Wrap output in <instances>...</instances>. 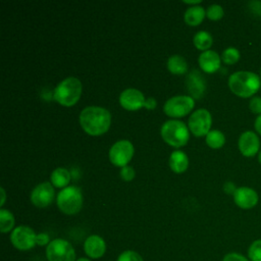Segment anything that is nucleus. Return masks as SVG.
Returning a JSON list of instances; mask_svg holds the SVG:
<instances>
[{"label":"nucleus","mask_w":261,"mask_h":261,"mask_svg":"<svg viewBox=\"0 0 261 261\" xmlns=\"http://www.w3.org/2000/svg\"><path fill=\"white\" fill-rule=\"evenodd\" d=\"M258 161H259V163L261 164V151L258 153Z\"/></svg>","instance_id":"40"},{"label":"nucleus","mask_w":261,"mask_h":261,"mask_svg":"<svg viewBox=\"0 0 261 261\" xmlns=\"http://www.w3.org/2000/svg\"><path fill=\"white\" fill-rule=\"evenodd\" d=\"M75 261H91V260H90V259H88V258H85V257H81V258L76 259Z\"/></svg>","instance_id":"39"},{"label":"nucleus","mask_w":261,"mask_h":261,"mask_svg":"<svg viewBox=\"0 0 261 261\" xmlns=\"http://www.w3.org/2000/svg\"><path fill=\"white\" fill-rule=\"evenodd\" d=\"M84 251L91 259H99L106 252V243L100 236L92 234L85 240Z\"/></svg>","instance_id":"15"},{"label":"nucleus","mask_w":261,"mask_h":261,"mask_svg":"<svg viewBox=\"0 0 261 261\" xmlns=\"http://www.w3.org/2000/svg\"><path fill=\"white\" fill-rule=\"evenodd\" d=\"M162 139L172 147H181L189 141L188 126L180 120H167L160 129Z\"/></svg>","instance_id":"4"},{"label":"nucleus","mask_w":261,"mask_h":261,"mask_svg":"<svg viewBox=\"0 0 261 261\" xmlns=\"http://www.w3.org/2000/svg\"><path fill=\"white\" fill-rule=\"evenodd\" d=\"M249 109L254 114H261V97L254 96L249 102Z\"/></svg>","instance_id":"29"},{"label":"nucleus","mask_w":261,"mask_h":261,"mask_svg":"<svg viewBox=\"0 0 261 261\" xmlns=\"http://www.w3.org/2000/svg\"><path fill=\"white\" fill-rule=\"evenodd\" d=\"M228 88L238 97L249 98L261 88V79L253 71L239 70L229 75Z\"/></svg>","instance_id":"2"},{"label":"nucleus","mask_w":261,"mask_h":261,"mask_svg":"<svg viewBox=\"0 0 261 261\" xmlns=\"http://www.w3.org/2000/svg\"><path fill=\"white\" fill-rule=\"evenodd\" d=\"M37 233L34 229L27 225H18L10 233V242L12 246L19 251H29L33 249L37 243Z\"/></svg>","instance_id":"7"},{"label":"nucleus","mask_w":261,"mask_h":261,"mask_svg":"<svg viewBox=\"0 0 261 261\" xmlns=\"http://www.w3.org/2000/svg\"><path fill=\"white\" fill-rule=\"evenodd\" d=\"M254 128L257 132V134H259L261 136V114L258 115L254 121Z\"/></svg>","instance_id":"36"},{"label":"nucleus","mask_w":261,"mask_h":261,"mask_svg":"<svg viewBox=\"0 0 261 261\" xmlns=\"http://www.w3.org/2000/svg\"><path fill=\"white\" fill-rule=\"evenodd\" d=\"M260 79H261V70H260Z\"/></svg>","instance_id":"41"},{"label":"nucleus","mask_w":261,"mask_h":261,"mask_svg":"<svg viewBox=\"0 0 261 261\" xmlns=\"http://www.w3.org/2000/svg\"><path fill=\"white\" fill-rule=\"evenodd\" d=\"M194 104L195 101L192 97L179 95L168 99L163 106V110L168 116L182 117L193 109Z\"/></svg>","instance_id":"8"},{"label":"nucleus","mask_w":261,"mask_h":261,"mask_svg":"<svg viewBox=\"0 0 261 261\" xmlns=\"http://www.w3.org/2000/svg\"><path fill=\"white\" fill-rule=\"evenodd\" d=\"M205 15H206V11L204 10V8L202 6L194 5V6L189 7L186 10L184 17H185V21L187 24L195 27L202 22Z\"/></svg>","instance_id":"19"},{"label":"nucleus","mask_w":261,"mask_h":261,"mask_svg":"<svg viewBox=\"0 0 261 261\" xmlns=\"http://www.w3.org/2000/svg\"><path fill=\"white\" fill-rule=\"evenodd\" d=\"M198 61L203 71L207 73H213L219 69L221 57L217 52L213 50H207L200 54Z\"/></svg>","instance_id":"16"},{"label":"nucleus","mask_w":261,"mask_h":261,"mask_svg":"<svg viewBox=\"0 0 261 261\" xmlns=\"http://www.w3.org/2000/svg\"><path fill=\"white\" fill-rule=\"evenodd\" d=\"M223 8L218 4H212L206 10V16L211 20H219L223 17Z\"/></svg>","instance_id":"27"},{"label":"nucleus","mask_w":261,"mask_h":261,"mask_svg":"<svg viewBox=\"0 0 261 261\" xmlns=\"http://www.w3.org/2000/svg\"><path fill=\"white\" fill-rule=\"evenodd\" d=\"M250 9L253 11L254 14L261 16V1H253L249 3Z\"/></svg>","instance_id":"33"},{"label":"nucleus","mask_w":261,"mask_h":261,"mask_svg":"<svg viewBox=\"0 0 261 261\" xmlns=\"http://www.w3.org/2000/svg\"><path fill=\"white\" fill-rule=\"evenodd\" d=\"M48 261H75V251L72 245L64 239H54L46 247Z\"/></svg>","instance_id":"6"},{"label":"nucleus","mask_w":261,"mask_h":261,"mask_svg":"<svg viewBox=\"0 0 261 261\" xmlns=\"http://www.w3.org/2000/svg\"><path fill=\"white\" fill-rule=\"evenodd\" d=\"M117 261H144L142 256L133 250H125L119 254Z\"/></svg>","instance_id":"28"},{"label":"nucleus","mask_w":261,"mask_h":261,"mask_svg":"<svg viewBox=\"0 0 261 261\" xmlns=\"http://www.w3.org/2000/svg\"><path fill=\"white\" fill-rule=\"evenodd\" d=\"M14 216L13 214L6 209L1 208L0 209V230L2 233H6L10 231L11 229L13 230L14 226Z\"/></svg>","instance_id":"24"},{"label":"nucleus","mask_w":261,"mask_h":261,"mask_svg":"<svg viewBox=\"0 0 261 261\" xmlns=\"http://www.w3.org/2000/svg\"><path fill=\"white\" fill-rule=\"evenodd\" d=\"M212 124V117L207 109H198L194 111L189 117V129L196 137L206 136L210 132Z\"/></svg>","instance_id":"9"},{"label":"nucleus","mask_w":261,"mask_h":261,"mask_svg":"<svg viewBox=\"0 0 261 261\" xmlns=\"http://www.w3.org/2000/svg\"><path fill=\"white\" fill-rule=\"evenodd\" d=\"M206 143L212 149H220L225 143V137L220 130L212 129L206 135Z\"/></svg>","instance_id":"23"},{"label":"nucleus","mask_w":261,"mask_h":261,"mask_svg":"<svg viewBox=\"0 0 261 261\" xmlns=\"http://www.w3.org/2000/svg\"><path fill=\"white\" fill-rule=\"evenodd\" d=\"M167 68L173 74H184L188 70V62L180 55H171L167 60Z\"/></svg>","instance_id":"21"},{"label":"nucleus","mask_w":261,"mask_h":261,"mask_svg":"<svg viewBox=\"0 0 261 261\" xmlns=\"http://www.w3.org/2000/svg\"><path fill=\"white\" fill-rule=\"evenodd\" d=\"M237 189H238V188H236L234 184L231 182V181H227V182H225L224 186H223V190H224V192H225L226 194H232V195H233Z\"/></svg>","instance_id":"34"},{"label":"nucleus","mask_w":261,"mask_h":261,"mask_svg":"<svg viewBox=\"0 0 261 261\" xmlns=\"http://www.w3.org/2000/svg\"><path fill=\"white\" fill-rule=\"evenodd\" d=\"M50 179L54 187L64 189L70 181V173L66 168L57 167L52 171Z\"/></svg>","instance_id":"20"},{"label":"nucleus","mask_w":261,"mask_h":261,"mask_svg":"<svg viewBox=\"0 0 261 261\" xmlns=\"http://www.w3.org/2000/svg\"><path fill=\"white\" fill-rule=\"evenodd\" d=\"M184 3H187V4H199L201 3V0H192V1H189V0H184Z\"/></svg>","instance_id":"37"},{"label":"nucleus","mask_w":261,"mask_h":261,"mask_svg":"<svg viewBox=\"0 0 261 261\" xmlns=\"http://www.w3.org/2000/svg\"><path fill=\"white\" fill-rule=\"evenodd\" d=\"M169 166L175 173H182L189 166V158L185 152L175 150L171 152L169 157Z\"/></svg>","instance_id":"17"},{"label":"nucleus","mask_w":261,"mask_h":261,"mask_svg":"<svg viewBox=\"0 0 261 261\" xmlns=\"http://www.w3.org/2000/svg\"><path fill=\"white\" fill-rule=\"evenodd\" d=\"M240 57H241V53L234 47H227L226 49H224V51L221 54V60L228 65L237 63L240 60Z\"/></svg>","instance_id":"25"},{"label":"nucleus","mask_w":261,"mask_h":261,"mask_svg":"<svg viewBox=\"0 0 261 261\" xmlns=\"http://www.w3.org/2000/svg\"><path fill=\"white\" fill-rule=\"evenodd\" d=\"M83 91V86L82 83L79 79L69 76L61 81L57 87L54 89L53 93V98L61 105L70 107L74 105Z\"/></svg>","instance_id":"3"},{"label":"nucleus","mask_w":261,"mask_h":261,"mask_svg":"<svg viewBox=\"0 0 261 261\" xmlns=\"http://www.w3.org/2000/svg\"><path fill=\"white\" fill-rule=\"evenodd\" d=\"M56 202L61 212L67 215H73L82 209L83 195L77 187L69 186L58 193Z\"/></svg>","instance_id":"5"},{"label":"nucleus","mask_w":261,"mask_h":261,"mask_svg":"<svg viewBox=\"0 0 261 261\" xmlns=\"http://www.w3.org/2000/svg\"><path fill=\"white\" fill-rule=\"evenodd\" d=\"M120 176L123 180L125 181H130L134 179L135 177V169L132 167V166H124V167H121V170H120Z\"/></svg>","instance_id":"30"},{"label":"nucleus","mask_w":261,"mask_h":261,"mask_svg":"<svg viewBox=\"0 0 261 261\" xmlns=\"http://www.w3.org/2000/svg\"><path fill=\"white\" fill-rule=\"evenodd\" d=\"M156 100L154 99V98H152V97H150V98H148L146 101H145V105H144V107H146L147 109H154L155 107H156Z\"/></svg>","instance_id":"35"},{"label":"nucleus","mask_w":261,"mask_h":261,"mask_svg":"<svg viewBox=\"0 0 261 261\" xmlns=\"http://www.w3.org/2000/svg\"><path fill=\"white\" fill-rule=\"evenodd\" d=\"M238 147L245 157H254L260 149L259 137L253 130H246L241 134L238 141Z\"/></svg>","instance_id":"12"},{"label":"nucleus","mask_w":261,"mask_h":261,"mask_svg":"<svg viewBox=\"0 0 261 261\" xmlns=\"http://www.w3.org/2000/svg\"><path fill=\"white\" fill-rule=\"evenodd\" d=\"M247 257L250 261H261V239H257L251 243L248 248Z\"/></svg>","instance_id":"26"},{"label":"nucleus","mask_w":261,"mask_h":261,"mask_svg":"<svg viewBox=\"0 0 261 261\" xmlns=\"http://www.w3.org/2000/svg\"><path fill=\"white\" fill-rule=\"evenodd\" d=\"M134 155V146L127 140H120L114 143L109 150V159L115 166L124 167Z\"/></svg>","instance_id":"10"},{"label":"nucleus","mask_w":261,"mask_h":261,"mask_svg":"<svg viewBox=\"0 0 261 261\" xmlns=\"http://www.w3.org/2000/svg\"><path fill=\"white\" fill-rule=\"evenodd\" d=\"M193 43L197 49L202 50L204 52L209 50V48L212 46L213 38L209 32L199 31L195 34L193 38Z\"/></svg>","instance_id":"22"},{"label":"nucleus","mask_w":261,"mask_h":261,"mask_svg":"<svg viewBox=\"0 0 261 261\" xmlns=\"http://www.w3.org/2000/svg\"><path fill=\"white\" fill-rule=\"evenodd\" d=\"M0 191H1V194H2V200H1V204H0V206H3L4 201H5V192H4V189H3V188H1V189H0Z\"/></svg>","instance_id":"38"},{"label":"nucleus","mask_w":261,"mask_h":261,"mask_svg":"<svg viewBox=\"0 0 261 261\" xmlns=\"http://www.w3.org/2000/svg\"><path fill=\"white\" fill-rule=\"evenodd\" d=\"M110 112L99 106H88L80 113V124L91 136H100L110 126Z\"/></svg>","instance_id":"1"},{"label":"nucleus","mask_w":261,"mask_h":261,"mask_svg":"<svg viewBox=\"0 0 261 261\" xmlns=\"http://www.w3.org/2000/svg\"><path fill=\"white\" fill-rule=\"evenodd\" d=\"M55 192L53 186L48 182H41L36 186L31 193V202L39 208H45L49 206L54 200Z\"/></svg>","instance_id":"11"},{"label":"nucleus","mask_w":261,"mask_h":261,"mask_svg":"<svg viewBox=\"0 0 261 261\" xmlns=\"http://www.w3.org/2000/svg\"><path fill=\"white\" fill-rule=\"evenodd\" d=\"M222 261H250L248 257L244 256L243 254L237 253V252H230L224 255L222 258Z\"/></svg>","instance_id":"31"},{"label":"nucleus","mask_w":261,"mask_h":261,"mask_svg":"<svg viewBox=\"0 0 261 261\" xmlns=\"http://www.w3.org/2000/svg\"><path fill=\"white\" fill-rule=\"evenodd\" d=\"M233 196V201L236 205L242 209H252L259 201L257 192L249 187H240L236 190Z\"/></svg>","instance_id":"13"},{"label":"nucleus","mask_w":261,"mask_h":261,"mask_svg":"<svg viewBox=\"0 0 261 261\" xmlns=\"http://www.w3.org/2000/svg\"><path fill=\"white\" fill-rule=\"evenodd\" d=\"M50 237L48 233L46 232H41L37 234V239H36V243L38 246H48L50 243Z\"/></svg>","instance_id":"32"},{"label":"nucleus","mask_w":261,"mask_h":261,"mask_svg":"<svg viewBox=\"0 0 261 261\" xmlns=\"http://www.w3.org/2000/svg\"><path fill=\"white\" fill-rule=\"evenodd\" d=\"M145 97L143 93L137 89L128 88L121 92L119 96L120 105L126 110H138L145 105Z\"/></svg>","instance_id":"14"},{"label":"nucleus","mask_w":261,"mask_h":261,"mask_svg":"<svg viewBox=\"0 0 261 261\" xmlns=\"http://www.w3.org/2000/svg\"><path fill=\"white\" fill-rule=\"evenodd\" d=\"M187 82L192 95L196 99H199L203 95L206 88L205 81L200 75V72L198 70H193L189 77L187 79Z\"/></svg>","instance_id":"18"}]
</instances>
